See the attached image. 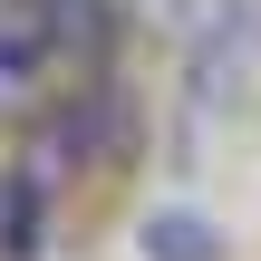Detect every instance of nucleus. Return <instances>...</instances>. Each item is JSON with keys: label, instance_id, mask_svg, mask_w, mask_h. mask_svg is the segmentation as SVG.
<instances>
[{"label": "nucleus", "instance_id": "obj_1", "mask_svg": "<svg viewBox=\"0 0 261 261\" xmlns=\"http://www.w3.org/2000/svg\"><path fill=\"white\" fill-rule=\"evenodd\" d=\"M145 261H223V232L203 213H155L145 223Z\"/></svg>", "mask_w": 261, "mask_h": 261}]
</instances>
